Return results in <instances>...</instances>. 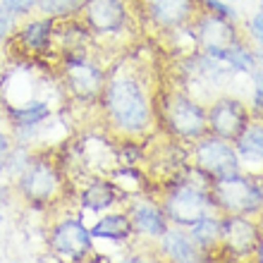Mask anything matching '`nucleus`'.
Segmentation results:
<instances>
[{
    "label": "nucleus",
    "instance_id": "f257e3e1",
    "mask_svg": "<svg viewBox=\"0 0 263 263\" xmlns=\"http://www.w3.org/2000/svg\"><path fill=\"white\" fill-rule=\"evenodd\" d=\"M103 108L108 122L115 132L129 139H141L153 132V108L151 96L146 93L144 82L137 74H115L105 79Z\"/></svg>",
    "mask_w": 263,
    "mask_h": 263
},
{
    "label": "nucleus",
    "instance_id": "f03ea898",
    "mask_svg": "<svg viewBox=\"0 0 263 263\" xmlns=\"http://www.w3.org/2000/svg\"><path fill=\"white\" fill-rule=\"evenodd\" d=\"M199 170V167H196ZM199 180H194L192 175V165L182 177L167 182L160 206L165 211V218L170 225L177 228H189L194 225L199 218H203L206 213L215 211L213 196H211V177L203 175L199 170L196 175Z\"/></svg>",
    "mask_w": 263,
    "mask_h": 263
},
{
    "label": "nucleus",
    "instance_id": "7ed1b4c3",
    "mask_svg": "<svg viewBox=\"0 0 263 263\" xmlns=\"http://www.w3.org/2000/svg\"><path fill=\"white\" fill-rule=\"evenodd\" d=\"M215 211L222 215H263V177L244 170L211 180Z\"/></svg>",
    "mask_w": 263,
    "mask_h": 263
},
{
    "label": "nucleus",
    "instance_id": "20e7f679",
    "mask_svg": "<svg viewBox=\"0 0 263 263\" xmlns=\"http://www.w3.org/2000/svg\"><path fill=\"white\" fill-rule=\"evenodd\" d=\"M158 118L167 137L182 144H194L196 139L208 134L206 108L187 91L173 89L163 93L158 103Z\"/></svg>",
    "mask_w": 263,
    "mask_h": 263
},
{
    "label": "nucleus",
    "instance_id": "39448f33",
    "mask_svg": "<svg viewBox=\"0 0 263 263\" xmlns=\"http://www.w3.org/2000/svg\"><path fill=\"white\" fill-rule=\"evenodd\" d=\"M192 165L199 167L203 175H208L211 180L215 177H225L230 173L242 170L239 167V158H237L235 144L228 139H220L215 134H203L192 144Z\"/></svg>",
    "mask_w": 263,
    "mask_h": 263
},
{
    "label": "nucleus",
    "instance_id": "423d86ee",
    "mask_svg": "<svg viewBox=\"0 0 263 263\" xmlns=\"http://www.w3.org/2000/svg\"><path fill=\"white\" fill-rule=\"evenodd\" d=\"M263 235L261 220L251 215H222V232H220V251L222 256L232 261L254 258L256 244Z\"/></svg>",
    "mask_w": 263,
    "mask_h": 263
},
{
    "label": "nucleus",
    "instance_id": "0eeeda50",
    "mask_svg": "<svg viewBox=\"0 0 263 263\" xmlns=\"http://www.w3.org/2000/svg\"><path fill=\"white\" fill-rule=\"evenodd\" d=\"M192 36H194V46H199V50L218 58V60H225L228 48L237 39H242L237 22H230L213 12H206V10H201L196 20L192 22Z\"/></svg>",
    "mask_w": 263,
    "mask_h": 263
},
{
    "label": "nucleus",
    "instance_id": "6e6552de",
    "mask_svg": "<svg viewBox=\"0 0 263 263\" xmlns=\"http://www.w3.org/2000/svg\"><path fill=\"white\" fill-rule=\"evenodd\" d=\"M14 182H17V192L22 199L34 206H43V203L53 201L63 187L60 170L46 158H31L27 170Z\"/></svg>",
    "mask_w": 263,
    "mask_h": 263
},
{
    "label": "nucleus",
    "instance_id": "1a4fd4ad",
    "mask_svg": "<svg viewBox=\"0 0 263 263\" xmlns=\"http://www.w3.org/2000/svg\"><path fill=\"white\" fill-rule=\"evenodd\" d=\"M208 132L220 139L235 141L239 132L249 125L251 110L242 98L237 96H215L211 105L206 108Z\"/></svg>",
    "mask_w": 263,
    "mask_h": 263
},
{
    "label": "nucleus",
    "instance_id": "9d476101",
    "mask_svg": "<svg viewBox=\"0 0 263 263\" xmlns=\"http://www.w3.org/2000/svg\"><path fill=\"white\" fill-rule=\"evenodd\" d=\"M65 82H67V89L74 93L77 101H84V103H93L103 96L105 89V74L103 69L98 67L96 63H91L86 58L74 50L67 55V63H65Z\"/></svg>",
    "mask_w": 263,
    "mask_h": 263
},
{
    "label": "nucleus",
    "instance_id": "9b49d317",
    "mask_svg": "<svg viewBox=\"0 0 263 263\" xmlns=\"http://www.w3.org/2000/svg\"><path fill=\"white\" fill-rule=\"evenodd\" d=\"M50 249L67 261H84L93 251V237L79 218H65L53 225L48 235Z\"/></svg>",
    "mask_w": 263,
    "mask_h": 263
},
{
    "label": "nucleus",
    "instance_id": "f8f14e48",
    "mask_svg": "<svg viewBox=\"0 0 263 263\" xmlns=\"http://www.w3.org/2000/svg\"><path fill=\"white\" fill-rule=\"evenodd\" d=\"M201 12L199 0H146V14L156 29L177 34L196 20Z\"/></svg>",
    "mask_w": 263,
    "mask_h": 263
},
{
    "label": "nucleus",
    "instance_id": "ddd939ff",
    "mask_svg": "<svg viewBox=\"0 0 263 263\" xmlns=\"http://www.w3.org/2000/svg\"><path fill=\"white\" fill-rule=\"evenodd\" d=\"M82 12L89 31L98 36L120 34L129 20L127 0H86Z\"/></svg>",
    "mask_w": 263,
    "mask_h": 263
},
{
    "label": "nucleus",
    "instance_id": "4468645a",
    "mask_svg": "<svg viewBox=\"0 0 263 263\" xmlns=\"http://www.w3.org/2000/svg\"><path fill=\"white\" fill-rule=\"evenodd\" d=\"M127 215H129L132 225H134V232L139 237H144V239H151V242H158L163 232L170 228L163 206L158 201L146 199V196H134Z\"/></svg>",
    "mask_w": 263,
    "mask_h": 263
},
{
    "label": "nucleus",
    "instance_id": "2eb2a0df",
    "mask_svg": "<svg viewBox=\"0 0 263 263\" xmlns=\"http://www.w3.org/2000/svg\"><path fill=\"white\" fill-rule=\"evenodd\" d=\"M232 144L244 173L263 177V120L251 118L249 125L239 132V137Z\"/></svg>",
    "mask_w": 263,
    "mask_h": 263
},
{
    "label": "nucleus",
    "instance_id": "dca6fc26",
    "mask_svg": "<svg viewBox=\"0 0 263 263\" xmlns=\"http://www.w3.org/2000/svg\"><path fill=\"white\" fill-rule=\"evenodd\" d=\"M158 251L160 256H165L167 261L175 263H199L206 261V256L196 249V244L192 242L187 228H177V225H170V228L163 232V237L158 239Z\"/></svg>",
    "mask_w": 263,
    "mask_h": 263
},
{
    "label": "nucleus",
    "instance_id": "f3484780",
    "mask_svg": "<svg viewBox=\"0 0 263 263\" xmlns=\"http://www.w3.org/2000/svg\"><path fill=\"white\" fill-rule=\"evenodd\" d=\"M189 237H192V242L196 244V249L206 256V261L213 254L220 251V232H222V213L218 211H211L206 213L203 218L194 222V225H189L187 228Z\"/></svg>",
    "mask_w": 263,
    "mask_h": 263
},
{
    "label": "nucleus",
    "instance_id": "a211bd4d",
    "mask_svg": "<svg viewBox=\"0 0 263 263\" xmlns=\"http://www.w3.org/2000/svg\"><path fill=\"white\" fill-rule=\"evenodd\" d=\"M91 237L101 239V242H115V244H129L137 232L132 225L127 213H105L101 215L93 228H91Z\"/></svg>",
    "mask_w": 263,
    "mask_h": 263
},
{
    "label": "nucleus",
    "instance_id": "6ab92c4d",
    "mask_svg": "<svg viewBox=\"0 0 263 263\" xmlns=\"http://www.w3.org/2000/svg\"><path fill=\"white\" fill-rule=\"evenodd\" d=\"M122 199V192L112 180H105V177H96L91 180L86 187L82 189V206L86 211H93V213H105L108 208H112L118 201Z\"/></svg>",
    "mask_w": 263,
    "mask_h": 263
},
{
    "label": "nucleus",
    "instance_id": "aec40b11",
    "mask_svg": "<svg viewBox=\"0 0 263 263\" xmlns=\"http://www.w3.org/2000/svg\"><path fill=\"white\" fill-rule=\"evenodd\" d=\"M20 41L22 46L31 53H46L53 43V17H39V20H29L20 29Z\"/></svg>",
    "mask_w": 263,
    "mask_h": 263
},
{
    "label": "nucleus",
    "instance_id": "412c9836",
    "mask_svg": "<svg viewBox=\"0 0 263 263\" xmlns=\"http://www.w3.org/2000/svg\"><path fill=\"white\" fill-rule=\"evenodd\" d=\"M7 115L12 127H41L50 118V105L46 101H24L10 105Z\"/></svg>",
    "mask_w": 263,
    "mask_h": 263
},
{
    "label": "nucleus",
    "instance_id": "4be33fe9",
    "mask_svg": "<svg viewBox=\"0 0 263 263\" xmlns=\"http://www.w3.org/2000/svg\"><path fill=\"white\" fill-rule=\"evenodd\" d=\"M225 63L232 69V74H251L258 67L256 48L249 46L244 39H237L225 53Z\"/></svg>",
    "mask_w": 263,
    "mask_h": 263
},
{
    "label": "nucleus",
    "instance_id": "5701e85b",
    "mask_svg": "<svg viewBox=\"0 0 263 263\" xmlns=\"http://www.w3.org/2000/svg\"><path fill=\"white\" fill-rule=\"evenodd\" d=\"M84 3L86 0H39L36 10H41V14L53 17V20H67L82 12Z\"/></svg>",
    "mask_w": 263,
    "mask_h": 263
},
{
    "label": "nucleus",
    "instance_id": "b1692460",
    "mask_svg": "<svg viewBox=\"0 0 263 263\" xmlns=\"http://www.w3.org/2000/svg\"><path fill=\"white\" fill-rule=\"evenodd\" d=\"M31 151H29V146H12V151H10V156H7V165H5V175L10 177V180H17L24 170H27V165L31 163Z\"/></svg>",
    "mask_w": 263,
    "mask_h": 263
},
{
    "label": "nucleus",
    "instance_id": "393cba45",
    "mask_svg": "<svg viewBox=\"0 0 263 263\" xmlns=\"http://www.w3.org/2000/svg\"><path fill=\"white\" fill-rule=\"evenodd\" d=\"M251 105H249V110H251V118H256V120H263V72L261 69H254L251 72Z\"/></svg>",
    "mask_w": 263,
    "mask_h": 263
},
{
    "label": "nucleus",
    "instance_id": "a878e982",
    "mask_svg": "<svg viewBox=\"0 0 263 263\" xmlns=\"http://www.w3.org/2000/svg\"><path fill=\"white\" fill-rule=\"evenodd\" d=\"M199 3H201V10H206V12L225 17V20H230V22H239V12L230 5L228 0H199Z\"/></svg>",
    "mask_w": 263,
    "mask_h": 263
},
{
    "label": "nucleus",
    "instance_id": "bb28decb",
    "mask_svg": "<svg viewBox=\"0 0 263 263\" xmlns=\"http://www.w3.org/2000/svg\"><path fill=\"white\" fill-rule=\"evenodd\" d=\"M247 36L254 41V48L263 50V3L256 12L247 20Z\"/></svg>",
    "mask_w": 263,
    "mask_h": 263
},
{
    "label": "nucleus",
    "instance_id": "cd10ccee",
    "mask_svg": "<svg viewBox=\"0 0 263 263\" xmlns=\"http://www.w3.org/2000/svg\"><path fill=\"white\" fill-rule=\"evenodd\" d=\"M0 7H5L10 14L14 17H22V14L34 12L39 7V0H0Z\"/></svg>",
    "mask_w": 263,
    "mask_h": 263
},
{
    "label": "nucleus",
    "instance_id": "c85d7f7f",
    "mask_svg": "<svg viewBox=\"0 0 263 263\" xmlns=\"http://www.w3.org/2000/svg\"><path fill=\"white\" fill-rule=\"evenodd\" d=\"M14 24H17V17L7 12L5 7H0V48L7 41V36L14 31Z\"/></svg>",
    "mask_w": 263,
    "mask_h": 263
},
{
    "label": "nucleus",
    "instance_id": "c756f323",
    "mask_svg": "<svg viewBox=\"0 0 263 263\" xmlns=\"http://www.w3.org/2000/svg\"><path fill=\"white\" fill-rule=\"evenodd\" d=\"M12 151V137L7 132L0 129V173H5V165H7V156Z\"/></svg>",
    "mask_w": 263,
    "mask_h": 263
},
{
    "label": "nucleus",
    "instance_id": "7c9ffc66",
    "mask_svg": "<svg viewBox=\"0 0 263 263\" xmlns=\"http://www.w3.org/2000/svg\"><path fill=\"white\" fill-rule=\"evenodd\" d=\"M10 203V194H7V187L0 182V206H7Z\"/></svg>",
    "mask_w": 263,
    "mask_h": 263
},
{
    "label": "nucleus",
    "instance_id": "2f4dec72",
    "mask_svg": "<svg viewBox=\"0 0 263 263\" xmlns=\"http://www.w3.org/2000/svg\"><path fill=\"white\" fill-rule=\"evenodd\" d=\"M254 258H256L258 263H263V235H261V239H258V244H256V251H254Z\"/></svg>",
    "mask_w": 263,
    "mask_h": 263
},
{
    "label": "nucleus",
    "instance_id": "473e14b6",
    "mask_svg": "<svg viewBox=\"0 0 263 263\" xmlns=\"http://www.w3.org/2000/svg\"><path fill=\"white\" fill-rule=\"evenodd\" d=\"M228 3H237V0H228Z\"/></svg>",
    "mask_w": 263,
    "mask_h": 263
},
{
    "label": "nucleus",
    "instance_id": "72a5a7b5",
    "mask_svg": "<svg viewBox=\"0 0 263 263\" xmlns=\"http://www.w3.org/2000/svg\"><path fill=\"white\" fill-rule=\"evenodd\" d=\"M0 222H3V220H0Z\"/></svg>",
    "mask_w": 263,
    "mask_h": 263
}]
</instances>
